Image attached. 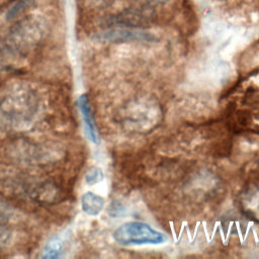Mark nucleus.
I'll return each mask as SVG.
<instances>
[{
  "instance_id": "f257e3e1",
  "label": "nucleus",
  "mask_w": 259,
  "mask_h": 259,
  "mask_svg": "<svg viewBox=\"0 0 259 259\" xmlns=\"http://www.w3.org/2000/svg\"><path fill=\"white\" fill-rule=\"evenodd\" d=\"M41 92L30 85L12 86L0 93V133L23 134L33 130L46 114Z\"/></svg>"
},
{
  "instance_id": "f03ea898",
  "label": "nucleus",
  "mask_w": 259,
  "mask_h": 259,
  "mask_svg": "<svg viewBox=\"0 0 259 259\" xmlns=\"http://www.w3.org/2000/svg\"><path fill=\"white\" fill-rule=\"evenodd\" d=\"M0 192L16 200L38 205H52L65 198V190L52 179L11 172H0Z\"/></svg>"
},
{
  "instance_id": "7ed1b4c3",
  "label": "nucleus",
  "mask_w": 259,
  "mask_h": 259,
  "mask_svg": "<svg viewBox=\"0 0 259 259\" xmlns=\"http://www.w3.org/2000/svg\"><path fill=\"white\" fill-rule=\"evenodd\" d=\"M113 239L119 245L133 246L162 244L167 240V237L146 223L127 222L113 232Z\"/></svg>"
},
{
  "instance_id": "20e7f679",
  "label": "nucleus",
  "mask_w": 259,
  "mask_h": 259,
  "mask_svg": "<svg viewBox=\"0 0 259 259\" xmlns=\"http://www.w3.org/2000/svg\"><path fill=\"white\" fill-rule=\"evenodd\" d=\"M156 18V12L149 5L134 6L109 16L104 27H128L137 28L151 24Z\"/></svg>"
},
{
  "instance_id": "39448f33",
  "label": "nucleus",
  "mask_w": 259,
  "mask_h": 259,
  "mask_svg": "<svg viewBox=\"0 0 259 259\" xmlns=\"http://www.w3.org/2000/svg\"><path fill=\"white\" fill-rule=\"evenodd\" d=\"M100 42H153L157 37L148 31L128 27H104L94 35Z\"/></svg>"
},
{
  "instance_id": "423d86ee",
  "label": "nucleus",
  "mask_w": 259,
  "mask_h": 259,
  "mask_svg": "<svg viewBox=\"0 0 259 259\" xmlns=\"http://www.w3.org/2000/svg\"><path fill=\"white\" fill-rule=\"evenodd\" d=\"M79 108L81 111V115L83 117L86 136L92 143L97 144L98 138H97V133H96V126H95V122L93 119L91 106H90V103H89V100H88V97L86 94H83L80 96Z\"/></svg>"
},
{
  "instance_id": "0eeeda50",
  "label": "nucleus",
  "mask_w": 259,
  "mask_h": 259,
  "mask_svg": "<svg viewBox=\"0 0 259 259\" xmlns=\"http://www.w3.org/2000/svg\"><path fill=\"white\" fill-rule=\"evenodd\" d=\"M103 205L104 199L91 191L83 194L81 198L82 209L89 215H97L102 210Z\"/></svg>"
},
{
  "instance_id": "6e6552de",
  "label": "nucleus",
  "mask_w": 259,
  "mask_h": 259,
  "mask_svg": "<svg viewBox=\"0 0 259 259\" xmlns=\"http://www.w3.org/2000/svg\"><path fill=\"white\" fill-rule=\"evenodd\" d=\"M63 240L61 238H53L48 242L46 247L42 250V258H58L64 249Z\"/></svg>"
},
{
  "instance_id": "1a4fd4ad",
  "label": "nucleus",
  "mask_w": 259,
  "mask_h": 259,
  "mask_svg": "<svg viewBox=\"0 0 259 259\" xmlns=\"http://www.w3.org/2000/svg\"><path fill=\"white\" fill-rule=\"evenodd\" d=\"M14 241V231L5 222L0 221V250L7 248Z\"/></svg>"
},
{
  "instance_id": "9d476101",
  "label": "nucleus",
  "mask_w": 259,
  "mask_h": 259,
  "mask_svg": "<svg viewBox=\"0 0 259 259\" xmlns=\"http://www.w3.org/2000/svg\"><path fill=\"white\" fill-rule=\"evenodd\" d=\"M17 211L16 209L8 203L5 199L0 196V221L1 222H10L16 220Z\"/></svg>"
},
{
  "instance_id": "9b49d317",
  "label": "nucleus",
  "mask_w": 259,
  "mask_h": 259,
  "mask_svg": "<svg viewBox=\"0 0 259 259\" xmlns=\"http://www.w3.org/2000/svg\"><path fill=\"white\" fill-rule=\"evenodd\" d=\"M85 179H86V182L89 184V185H93V184H96L100 181L103 180V172L100 168L98 167H91L87 173H86V176H85Z\"/></svg>"
},
{
  "instance_id": "f8f14e48",
  "label": "nucleus",
  "mask_w": 259,
  "mask_h": 259,
  "mask_svg": "<svg viewBox=\"0 0 259 259\" xmlns=\"http://www.w3.org/2000/svg\"><path fill=\"white\" fill-rule=\"evenodd\" d=\"M121 212L124 211V207L119 203V202H113L110 207L108 208V213H110V215L112 217H119L121 215Z\"/></svg>"
},
{
  "instance_id": "ddd939ff",
  "label": "nucleus",
  "mask_w": 259,
  "mask_h": 259,
  "mask_svg": "<svg viewBox=\"0 0 259 259\" xmlns=\"http://www.w3.org/2000/svg\"><path fill=\"white\" fill-rule=\"evenodd\" d=\"M15 0H0V11H2L4 8L8 7Z\"/></svg>"
}]
</instances>
